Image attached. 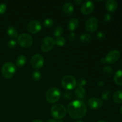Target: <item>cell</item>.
<instances>
[{"instance_id":"cell-1","label":"cell","mask_w":122,"mask_h":122,"mask_svg":"<svg viewBox=\"0 0 122 122\" xmlns=\"http://www.w3.org/2000/svg\"><path fill=\"white\" fill-rule=\"evenodd\" d=\"M67 112L72 119H82L86 114V106L81 100H74L68 104Z\"/></svg>"},{"instance_id":"cell-2","label":"cell","mask_w":122,"mask_h":122,"mask_svg":"<svg viewBox=\"0 0 122 122\" xmlns=\"http://www.w3.org/2000/svg\"><path fill=\"white\" fill-rule=\"evenodd\" d=\"M16 71V66L12 62H6L3 64L1 69V73L4 77L10 79L14 76Z\"/></svg>"},{"instance_id":"cell-3","label":"cell","mask_w":122,"mask_h":122,"mask_svg":"<svg viewBox=\"0 0 122 122\" xmlns=\"http://www.w3.org/2000/svg\"><path fill=\"white\" fill-rule=\"evenodd\" d=\"M66 107L61 104H57L52 106L51 108V114L55 119H61L66 115Z\"/></svg>"},{"instance_id":"cell-4","label":"cell","mask_w":122,"mask_h":122,"mask_svg":"<svg viewBox=\"0 0 122 122\" xmlns=\"http://www.w3.org/2000/svg\"><path fill=\"white\" fill-rule=\"evenodd\" d=\"M61 95V93L58 88L52 87L46 91L45 97L48 102L50 103H55L60 100Z\"/></svg>"},{"instance_id":"cell-5","label":"cell","mask_w":122,"mask_h":122,"mask_svg":"<svg viewBox=\"0 0 122 122\" xmlns=\"http://www.w3.org/2000/svg\"><path fill=\"white\" fill-rule=\"evenodd\" d=\"M76 80L75 77L71 75H67L64 76L61 80V85L64 89L67 90H71L76 86Z\"/></svg>"},{"instance_id":"cell-6","label":"cell","mask_w":122,"mask_h":122,"mask_svg":"<svg viewBox=\"0 0 122 122\" xmlns=\"http://www.w3.org/2000/svg\"><path fill=\"white\" fill-rule=\"evenodd\" d=\"M17 42L23 48H29L33 44V38L27 33H22L18 36Z\"/></svg>"},{"instance_id":"cell-7","label":"cell","mask_w":122,"mask_h":122,"mask_svg":"<svg viewBox=\"0 0 122 122\" xmlns=\"http://www.w3.org/2000/svg\"><path fill=\"white\" fill-rule=\"evenodd\" d=\"M55 40L51 36H46L42 41L41 50L44 52H47L53 48L55 45Z\"/></svg>"},{"instance_id":"cell-8","label":"cell","mask_w":122,"mask_h":122,"mask_svg":"<svg viewBox=\"0 0 122 122\" xmlns=\"http://www.w3.org/2000/svg\"><path fill=\"white\" fill-rule=\"evenodd\" d=\"M98 27V20L95 17H91L86 21V30L91 33L95 32L97 30Z\"/></svg>"},{"instance_id":"cell-9","label":"cell","mask_w":122,"mask_h":122,"mask_svg":"<svg viewBox=\"0 0 122 122\" xmlns=\"http://www.w3.org/2000/svg\"><path fill=\"white\" fill-rule=\"evenodd\" d=\"M120 57V53L118 50H112L110 51L105 57L106 63L108 64H113L119 60Z\"/></svg>"},{"instance_id":"cell-10","label":"cell","mask_w":122,"mask_h":122,"mask_svg":"<svg viewBox=\"0 0 122 122\" xmlns=\"http://www.w3.org/2000/svg\"><path fill=\"white\" fill-rule=\"evenodd\" d=\"M44 63V57L40 54H35L31 58L30 64L33 68L39 69L43 66Z\"/></svg>"},{"instance_id":"cell-11","label":"cell","mask_w":122,"mask_h":122,"mask_svg":"<svg viewBox=\"0 0 122 122\" xmlns=\"http://www.w3.org/2000/svg\"><path fill=\"white\" fill-rule=\"evenodd\" d=\"M41 24L37 20H32L27 23L26 28L27 31L31 33H36L41 29Z\"/></svg>"},{"instance_id":"cell-12","label":"cell","mask_w":122,"mask_h":122,"mask_svg":"<svg viewBox=\"0 0 122 122\" xmlns=\"http://www.w3.org/2000/svg\"><path fill=\"white\" fill-rule=\"evenodd\" d=\"M94 7H95V5H94V4L92 1H86L81 7V11L83 14L87 15V14H90L94 10Z\"/></svg>"},{"instance_id":"cell-13","label":"cell","mask_w":122,"mask_h":122,"mask_svg":"<svg viewBox=\"0 0 122 122\" xmlns=\"http://www.w3.org/2000/svg\"><path fill=\"white\" fill-rule=\"evenodd\" d=\"M103 104V101L98 98H91L88 101V105L89 107L94 110H98L101 108Z\"/></svg>"},{"instance_id":"cell-14","label":"cell","mask_w":122,"mask_h":122,"mask_svg":"<svg viewBox=\"0 0 122 122\" xmlns=\"http://www.w3.org/2000/svg\"><path fill=\"white\" fill-rule=\"evenodd\" d=\"M106 8L108 11L113 13L117 8V2L115 0H108L106 1Z\"/></svg>"},{"instance_id":"cell-15","label":"cell","mask_w":122,"mask_h":122,"mask_svg":"<svg viewBox=\"0 0 122 122\" xmlns=\"http://www.w3.org/2000/svg\"><path fill=\"white\" fill-rule=\"evenodd\" d=\"M63 10L65 14L71 15L74 12V7L71 2H67L63 4Z\"/></svg>"},{"instance_id":"cell-16","label":"cell","mask_w":122,"mask_h":122,"mask_svg":"<svg viewBox=\"0 0 122 122\" xmlns=\"http://www.w3.org/2000/svg\"><path fill=\"white\" fill-rule=\"evenodd\" d=\"M79 21L78 19L76 18H73L70 19L68 23V29L70 30L74 31L79 26Z\"/></svg>"},{"instance_id":"cell-17","label":"cell","mask_w":122,"mask_h":122,"mask_svg":"<svg viewBox=\"0 0 122 122\" xmlns=\"http://www.w3.org/2000/svg\"><path fill=\"white\" fill-rule=\"evenodd\" d=\"M7 33L8 35L11 38H16L18 37V31L14 26H8L7 29Z\"/></svg>"},{"instance_id":"cell-18","label":"cell","mask_w":122,"mask_h":122,"mask_svg":"<svg viewBox=\"0 0 122 122\" xmlns=\"http://www.w3.org/2000/svg\"><path fill=\"white\" fill-rule=\"evenodd\" d=\"M75 96L78 98L82 99L85 97L86 95V91L84 88L81 86H78L75 90Z\"/></svg>"},{"instance_id":"cell-19","label":"cell","mask_w":122,"mask_h":122,"mask_svg":"<svg viewBox=\"0 0 122 122\" xmlns=\"http://www.w3.org/2000/svg\"><path fill=\"white\" fill-rule=\"evenodd\" d=\"M113 101L117 104L122 103V90H117L114 93Z\"/></svg>"},{"instance_id":"cell-20","label":"cell","mask_w":122,"mask_h":122,"mask_svg":"<svg viewBox=\"0 0 122 122\" xmlns=\"http://www.w3.org/2000/svg\"><path fill=\"white\" fill-rule=\"evenodd\" d=\"M114 81L116 84L117 85H122V70H119L116 73L114 77Z\"/></svg>"},{"instance_id":"cell-21","label":"cell","mask_w":122,"mask_h":122,"mask_svg":"<svg viewBox=\"0 0 122 122\" xmlns=\"http://www.w3.org/2000/svg\"><path fill=\"white\" fill-rule=\"evenodd\" d=\"M26 60H27V58L26 56L24 55H20L16 59V65L19 67H23L26 63Z\"/></svg>"},{"instance_id":"cell-22","label":"cell","mask_w":122,"mask_h":122,"mask_svg":"<svg viewBox=\"0 0 122 122\" xmlns=\"http://www.w3.org/2000/svg\"><path fill=\"white\" fill-rule=\"evenodd\" d=\"M92 37L88 33H82L79 37V41L82 43L88 44L91 41Z\"/></svg>"},{"instance_id":"cell-23","label":"cell","mask_w":122,"mask_h":122,"mask_svg":"<svg viewBox=\"0 0 122 122\" xmlns=\"http://www.w3.org/2000/svg\"><path fill=\"white\" fill-rule=\"evenodd\" d=\"M103 72L107 77H112L114 74V70L112 67L109 66H106L103 68Z\"/></svg>"},{"instance_id":"cell-24","label":"cell","mask_w":122,"mask_h":122,"mask_svg":"<svg viewBox=\"0 0 122 122\" xmlns=\"http://www.w3.org/2000/svg\"><path fill=\"white\" fill-rule=\"evenodd\" d=\"M64 32V30L62 26H56V27L54 29V35L56 37H60L61 36L62 34Z\"/></svg>"},{"instance_id":"cell-25","label":"cell","mask_w":122,"mask_h":122,"mask_svg":"<svg viewBox=\"0 0 122 122\" xmlns=\"http://www.w3.org/2000/svg\"><path fill=\"white\" fill-rule=\"evenodd\" d=\"M66 42V41L65 38L62 36L58 37L55 40V44H56L58 46H63L65 45Z\"/></svg>"},{"instance_id":"cell-26","label":"cell","mask_w":122,"mask_h":122,"mask_svg":"<svg viewBox=\"0 0 122 122\" xmlns=\"http://www.w3.org/2000/svg\"><path fill=\"white\" fill-rule=\"evenodd\" d=\"M32 78L35 81H39L42 77V74L38 70H35L32 73Z\"/></svg>"},{"instance_id":"cell-27","label":"cell","mask_w":122,"mask_h":122,"mask_svg":"<svg viewBox=\"0 0 122 122\" xmlns=\"http://www.w3.org/2000/svg\"><path fill=\"white\" fill-rule=\"evenodd\" d=\"M43 25L46 27H51L54 25V20L51 18L46 19L43 22Z\"/></svg>"},{"instance_id":"cell-28","label":"cell","mask_w":122,"mask_h":122,"mask_svg":"<svg viewBox=\"0 0 122 122\" xmlns=\"http://www.w3.org/2000/svg\"><path fill=\"white\" fill-rule=\"evenodd\" d=\"M111 96V92H110L109 90L108 89H106L104 91L102 92V99L104 101H108L110 99Z\"/></svg>"},{"instance_id":"cell-29","label":"cell","mask_w":122,"mask_h":122,"mask_svg":"<svg viewBox=\"0 0 122 122\" xmlns=\"http://www.w3.org/2000/svg\"><path fill=\"white\" fill-rule=\"evenodd\" d=\"M17 42L14 39H10L7 42V46L10 48H14L16 46Z\"/></svg>"},{"instance_id":"cell-30","label":"cell","mask_w":122,"mask_h":122,"mask_svg":"<svg viewBox=\"0 0 122 122\" xmlns=\"http://www.w3.org/2000/svg\"><path fill=\"white\" fill-rule=\"evenodd\" d=\"M86 84V81L85 79L83 78V77L80 78L77 81V85H78L79 86L83 87Z\"/></svg>"},{"instance_id":"cell-31","label":"cell","mask_w":122,"mask_h":122,"mask_svg":"<svg viewBox=\"0 0 122 122\" xmlns=\"http://www.w3.org/2000/svg\"><path fill=\"white\" fill-rule=\"evenodd\" d=\"M7 9V5L5 3L0 4V14H3Z\"/></svg>"},{"instance_id":"cell-32","label":"cell","mask_w":122,"mask_h":122,"mask_svg":"<svg viewBox=\"0 0 122 122\" xmlns=\"http://www.w3.org/2000/svg\"><path fill=\"white\" fill-rule=\"evenodd\" d=\"M63 97L66 100H70L72 98V93L70 91H66L64 92Z\"/></svg>"},{"instance_id":"cell-33","label":"cell","mask_w":122,"mask_h":122,"mask_svg":"<svg viewBox=\"0 0 122 122\" xmlns=\"http://www.w3.org/2000/svg\"><path fill=\"white\" fill-rule=\"evenodd\" d=\"M111 19H112V15L110 13H106L104 15L103 20L105 22H108L111 20Z\"/></svg>"},{"instance_id":"cell-34","label":"cell","mask_w":122,"mask_h":122,"mask_svg":"<svg viewBox=\"0 0 122 122\" xmlns=\"http://www.w3.org/2000/svg\"><path fill=\"white\" fill-rule=\"evenodd\" d=\"M76 39V35L74 32H71L69 35V40L71 42H73Z\"/></svg>"},{"instance_id":"cell-35","label":"cell","mask_w":122,"mask_h":122,"mask_svg":"<svg viewBox=\"0 0 122 122\" xmlns=\"http://www.w3.org/2000/svg\"><path fill=\"white\" fill-rule=\"evenodd\" d=\"M97 36L98 38L100 39H103L105 38V34L104 32H101V31H100V32H98L97 33Z\"/></svg>"},{"instance_id":"cell-36","label":"cell","mask_w":122,"mask_h":122,"mask_svg":"<svg viewBox=\"0 0 122 122\" xmlns=\"http://www.w3.org/2000/svg\"><path fill=\"white\" fill-rule=\"evenodd\" d=\"M82 2V1H81V0H75V3L76 4V5H78L81 4Z\"/></svg>"},{"instance_id":"cell-37","label":"cell","mask_w":122,"mask_h":122,"mask_svg":"<svg viewBox=\"0 0 122 122\" xmlns=\"http://www.w3.org/2000/svg\"><path fill=\"white\" fill-rule=\"evenodd\" d=\"M98 85L99 86H104V82H103V81H100V82L98 83Z\"/></svg>"},{"instance_id":"cell-38","label":"cell","mask_w":122,"mask_h":122,"mask_svg":"<svg viewBox=\"0 0 122 122\" xmlns=\"http://www.w3.org/2000/svg\"><path fill=\"white\" fill-rule=\"evenodd\" d=\"M100 61H101L102 63H106V59H105V57H102V58H101V60H100Z\"/></svg>"},{"instance_id":"cell-39","label":"cell","mask_w":122,"mask_h":122,"mask_svg":"<svg viewBox=\"0 0 122 122\" xmlns=\"http://www.w3.org/2000/svg\"><path fill=\"white\" fill-rule=\"evenodd\" d=\"M46 122H57L56 121V120H54V119H49V120H48Z\"/></svg>"},{"instance_id":"cell-40","label":"cell","mask_w":122,"mask_h":122,"mask_svg":"<svg viewBox=\"0 0 122 122\" xmlns=\"http://www.w3.org/2000/svg\"><path fill=\"white\" fill-rule=\"evenodd\" d=\"M32 122H44L42 121V120H33Z\"/></svg>"},{"instance_id":"cell-41","label":"cell","mask_w":122,"mask_h":122,"mask_svg":"<svg viewBox=\"0 0 122 122\" xmlns=\"http://www.w3.org/2000/svg\"><path fill=\"white\" fill-rule=\"evenodd\" d=\"M120 113H121V114L122 115V106L121 107H120Z\"/></svg>"},{"instance_id":"cell-42","label":"cell","mask_w":122,"mask_h":122,"mask_svg":"<svg viewBox=\"0 0 122 122\" xmlns=\"http://www.w3.org/2000/svg\"><path fill=\"white\" fill-rule=\"evenodd\" d=\"M108 122L105 121V120H100V121H98V122Z\"/></svg>"},{"instance_id":"cell-43","label":"cell","mask_w":122,"mask_h":122,"mask_svg":"<svg viewBox=\"0 0 122 122\" xmlns=\"http://www.w3.org/2000/svg\"><path fill=\"white\" fill-rule=\"evenodd\" d=\"M57 122H63V120H59L58 121H57Z\"/></svg>"},{"instance_id":"cell-44","label":"cell","mask_w":122,"mask_h":122,"mask_svg":"<svg viewBox=\"0 0 122 122\" xmlns=\"http://www.w3.org/2000/svg\"><path fill=\"white\" fill-rule=\"evenodd\" d=\"M76 122H83L82 121V120H79V121H77Z\"/></svg>"}]
</instances>
